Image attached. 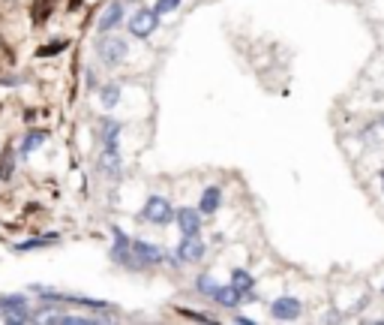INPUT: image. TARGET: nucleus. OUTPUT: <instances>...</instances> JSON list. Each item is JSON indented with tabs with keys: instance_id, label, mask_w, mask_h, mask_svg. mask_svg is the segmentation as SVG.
<instances>
[{
	"instance_id": "nucleus-4",
	"label": "nucleus",
	"mask_w": 384,
	"mask_h": 325,
	"mask_svg": "<svg viewBox=\"0 0 384 325\" xmlns=\"http://www.w3.org/2000/svg\"><path fill=\"white\" fill-rule=\"evenodd\" d=\"M130 250H132V259L135 265H159L162 256H166V250L157 247V244H148V241H130Z\"/></svg>"
},
{
	"instance_id": "nucleus-7",
	"label": "nucleus",
	"mask_w": 384,
	"mask_h": 325,
	"mask_svg": "<svg viewBox=\"0 0 384 325\" xmlns=\"http://www.w3.org/2000/svg\"><path fill=\"white\" fill-rule=\"evenodd\" d=\"M175 223L180 235H198L201 232V211L198 208H180L175 211Z\"/></svg>"
},
{
	"instance_id": "nucleus-22",
	"label": "nucleus",
	"mask_w": 384,
	"mask_h": 325,
	"mask_svg": "<svg viewBox=\"0 0 384 325\" xmlns=\"http://www.w3.org/2000/svg\"><path fill=\"white\" fill-rule=\"evenodd\" d=\"M381 187H384V172H381Z\"/></svg>"
},
{
	"instance_id": "nucleus-3",
	"label": "nucleus",
	"mask_w": 384,
	"mask_h": 325,
	"mask_svg": "<svg viewBox=\"0 0 384 325\" xmlns=\"http://www.w3.org/2000/svg\"><path fill=\"white\" fill-rule=\"evenodd\" d=\"M159 27V15L153 9H139L132 18H130V33L139 36V40H148V36Z\"/></svg>"
},
{
	"instance_id": "nucleus-17",
	"label": "nucleus",
	"mask_w": 384,
	"mask_h": 325,
	"mask_svg": "<svg viewBox=\"0 0 384 325\" xmlns=\"http://www.w3.org/2000/svg\"><path fill=\"white\" fill-rule=\"evenodd\" d=\"M60 235H49V238H33V241H24L18 244V250H33V247H49V244H54Z\"/></svg>"
},
{
	"instance_id": "nucleus-2",
	"label": "nucleus",
	"mask_w": 384,
	"mask_h": 325,
	"mask_svg": "<svg viewBox=\"0 0 384 325\" xmlns=\"http://www.w3.org/2000/svg\"><path fill=\"white\" fill-rule=\"evenodd\" d=\"M126 51H130V45H126L121 36H103V40L96 42V54L99 60L108 63V67H114V63H121L126 58Z\"/></svg>"
},
{
	"instance_id": "nucleus-11",
	"label": "nucleus",
	"mask_w": 384,
	"mask_h": 325,
	"mask_svg": "<svg viewBox=\"0 0 384 325\" xmlns=\"http://www.w3.org/2000/svg\"><path fill=\"white\" fill-rule=\"evenodd\" d=\"M232 286H234L241 295H252L255 277L250 274V271H243V268H234V271H232Z\"/></svg>"
},
{
	"instance_id": "nucleus-20",
	"label": "nucleus",
	"mask_w": 384,
	"mask_h": 325,
	"mask_svg": "<svg viewBox=\"0 0 384 325\" xmlns=\"http://www.w3.org/2000/svg\"><path fill=\"white\" fill-rule=\"evenodd\" d=\"M180 316H189V319H195V322H213L210 316H204V313H192V310H180Z\"/></svg>"
},
{
	"instance_id": "nucleus-18",
	"label": "nucleus",
	"mask_w": 384,
	"mask_h": 325,
	"mask_svg": "<svg viewBox=\"0 0 384 325\" xmlns=\"http://www.w3.org/2000/svg\"><path fill=\"white\" fill-rule=\"evenodd\" d=\"M177 6H180V0H157V3H153V12L166 15V12H175Z\"/></svg>"
},
{
	"instance_id": "nucleus-19",
	"label": "nucleus",
	"mask_w": 384,
	"mask_h": 325,
	"mask_svg": "<svg viewBox=\"0 0 384 325\" xmlns=\"http://www.w3.org/2000/svg\"><path fill=\"white\" fill-rule=\"evenodd\" d=\"M67 40H54L51 45H45V49H40V54H42V58H49V54H58V51H63V49H67Z\"/></svg>"
},
{
	"instance_id": "nucleus-12",
	"label": "nucleus",
	"mask_w": 384,
	"mask_h": 325,
	"mask_svg": "<svg viewBox=\"0 0 384 325\" xmlns=\"http://www.w3.org/2000/svg\"><path fill=\"white\" fill-rule=\"evenodd\" d=\"M117 135H121V124H117V121H105V126H103L105 151H117Z\"/></svg>"
},
{
	"instance_id": "nucleus-16",
	"label": "nucleus",
	"mask_w": 384,
	"mask_h": 325,
	"mask_svg": "<svg viewBox=\"0 0 384 325\" xmlns=\"http://www.w3.org/2000/svg\"><path fill=\"white\" fill-rule=\"evenodd\" d=\"M45 142V133H27V139H24V144H21V153H30L33 148H40V144Z\"/></svg>"
},
{
	"instance_id": "nucleus-14",
	"label": "nucleus",
	"mask_w": 384,
	"mask_h": 325,
	"mask_svg": "<svg viewBox=\"0 0 384 325\" xmlns=\"http://www.w3.org/2000/svg\"><path fill=\"white\" fill-rule=\"evenodd\" d=\"M103 169H105L112 178L121 175V157H117V151H105V153H103Z\"/></svg>"
},
{
	"instance_id": "nucleus-6",
	"label": "nucleus",
	"mask_w": 384,
	"mask_h": 325,
	"mask_svg": "<svg viewBox=\"0 0 384 325\" xmlns=\"http://www.w3.org/2000/svg\"><path fill=\"white\" fill-rule=\"evenodd\" d=\"M204 241L198 238V235H184L180 238V244H177V253L175 256L180 259V262H198V259H204Z\"/></svg>"
},
{
	"instance_id": "nucleus-5",
	"label": "nucleus",
	"mask_w": 384,
	"mask_h": 325,
	"mask_svg": "<svg viewBox=\"0 0 384 325\" xmlns=\"http://www.w3.org/2000/svg\"><path fill=\"white\" fill-rule=\"evenodd\" d=\"M300 313H304V304H300V298H291V295H282L270 304V316L273 319H282V322L297 319Z\"/></svg>"
},
{
	"instance_id": "nucleus-10",
	"label": "nucleus",
	"mask_w": 384,
	"mask_h": 325,
	"mask_svg": "<svg viewBox=\"0 0 384 325\" xmlns=\"http://www.w3.org/2000/svg\"><path fill=\"white\" fill-rule=\"evenodd\" d=\"M241 298H243V295L237 292L232 283H219L216 292H213V301H219L222 307H237V304H241Z\"/></svg>"
},
{
	"instance_id": "nucleus-1",
	"label": "nucleus",
	"mask_w": 384,
	"mask_h": 325,
	"mask_svg": "<svg viewBox=\"0 0 384 325\" xmlns=\"http://www.w3.org/2000/svg\"><path fill=\"white\" fill-rule=\"evenodd\" d=\"M141 217L153 226H166V223L175 220V208H171V202L166 196H150L141 208Z\"/></svg>"
},
{
	"instance_id": "nucleus-21",
	"label": "nucleus",
	"mask_w": 384,
	"mask_h": 325,
	"mask_svg": "<svg viewBox=\"0 0 384 325\" xmlns=\"http://www.w3.org/2000/svg\"><path fill=\"white\" fill-rule=\"evenodd\" d=\"M378 124H381V126H384V115H381V117H378Z\"/></svg>"
},
{
	"instance_id": "nucleus-15",
	"label": "nucleus",
	"mask_w": 384,
	"mask_h": 325,
	"mask_svg": "<svg viewBox=\"0 0 384 325\" xmlns=\"http://www.w3.org/2000/svg\"><path fill=\"white\" fill-rule=\"evenodd\" d=\"M216 286H219V283H216V280H213V277H207V274H201V277L195 280V289H198V292H201V295H207V298H213V292H216Z\"/></svg>"
},
{
	"instance_id": "nucleus-9",
	"label": "nucleus",
	"mask_w": 384,
	"mask_h": 325,
	"mask_svg": "<svg viewBox=\"0 0 384 325\" xmlns=\"http://www.w3.org/2000/svg\"><path fill=\"white\" fill-rule=\"evenodd\" d=\"M219 202H222V190H219V187H204V193H201V199H198V211L201 214H216Z\"/></svg>"
},
{
	"instance_id": "nucleus-13",
	"label": "nucleus",
	"mask_w": 384,
	"mask_h": 325,
	"mask_svg": "<svg viewBox=\"0 0 384 325\" xmlns=\"http://www.w3.org/2000/svg\"><path fill=\"white\" fill-rule=\"evenodd\" d=\"M99 103H103L105 108H114L117 103H121V88H117V85H103V88H99Z\"/></svg>"
},
{
	"instance_id": "nucleus-8",
	"label": "nucleus",
	"mask_w": 384,
	"mask_h": 325,
	"mask_svg": "<svg viewBox=\"0 0 384 325\" xmlns=\"http://www.w3.org/2000/svg\"><path fill=\"white\" fill-rule=\"evenodd\" d=\"M121 22H123V3H121V0H114V3L103 12V18H99V31L108 33V31H114Z\"/></svg>"
}]
</instances>
